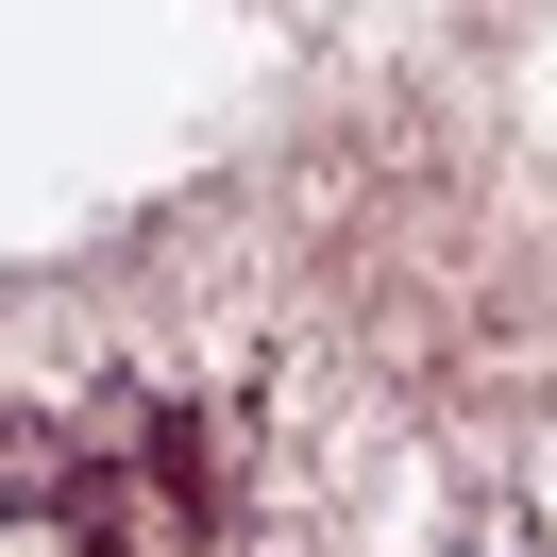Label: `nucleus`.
<instances>
[{
	"label": "nucleus",
	"instance_id": "nucleus-1",
	"mask_svg": "<svg viewBox=\"0 0 557 557\" xmlns=\"http://www.w3.org/2000/svg\"><path fill=\"white\" fill-rule=\"evenodd\" d=\"M102 473V440H51V422H0V523H69V490Z\"/></svg>",
	"mask_w": 557,
	"mask_h": 557
}]
</instances>
